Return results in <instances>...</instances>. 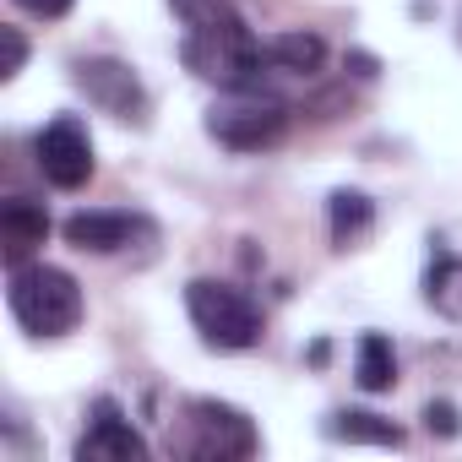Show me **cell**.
<instances>
[{
    "label": "cell",
    "instance_id": "1",
    "mask_svg": "<svg viewBox=\"0 0 462 462\" xmlns=\"http://www.w3.org/2000/svg\"><path fill=\"white\" fill-rule=\"evenodd\" d=\"M185 39L180 60L190 77L212 82L217 93H273L267 44L251 33V23L235 12V0H169Z\"/></svg>",
    "mask_w": 462,
    "mask_h": 462
},
{
    "label": "cell",
    "instance_id": "2",
    "mask_svg": "<svg viewBox=\"0 0 462 462\" xmlns=\"http://www.w3.org/2000/svg\"><path fill=\"white\" fill-rule=\"evenodd\" d=\"M169 451L190 457V462H245V457L262 451V435H256V424H251L245 408L217 402V397H190L180 408Z\"/></svg>",
    "mask_w": 462,
    "mask_h": 462
},
{
    "label": "cell",
    "instance_id": "3",
    "mask_svg": "<svg viewBox=\"0 0 462 462\" xmlns=\"http://www.w3.org/2000/svg\"><path fill=\"white\" fill-rule=\"evenodd\" d=\"M6 305L17 316L23 332L33 337H66L82 321V289L71 273L50 267V262H23L6 273Z\"/></svg>",
    "mask_w": 462,
    "mask_h": 462
},
{
    "label": "cell",
    "instance_id": "4",
    "mask_svg": "<svg viewBox=\"0 0 462 462\" xmlns=\"http://www.w3.org/2000/svg\"><path fill=\"white\" fill-rule=\"evenodd\" d=\"M185 310H190V327L201 332V343L217 348V354H240V348L262 343V310L228 283L196 278L185 289Z\"/></svg>",
    "mask_w": 462,
    "mask_h": 462
},
{
    "label": "cell",
    "instance_id": "5",
    "mask_svg": "<svg viewBox=\"0 0 462 462\" xmlns=\"http://www.w3.org/2000/svg\"><path fill=\"white\" fill-rule=\"evenodd\" d=\"M207 136L235 147V152H262L289 136V104L278 93H223L207 109Z\"/></svg>",
    "mask_w": 462,
    "mask_h": 462
},
{
    "label": "cell",
    "instance_id": "6",
    "mask_svg": "<svg viewBox=\"0 0 462 462\" xmlns=\"http://www.w3.org/2000/svg\"><path fill=\"white\" fill-rule=\"evenodd\" d=\"M71 82H77V93H88V104H98L104 115H115V120H125V125H147L152 98H147L142 77H136L125 60H109V55L77 60V66H71Z\"/></svg>",
    "mask_w": 462,
    "mask_h": 462
},
{
    "label": "cell",
    "instance_id": "7",
    "mask_svg": "<svg viewBox=\"0 0 462 462\" xmlns=\"http://www.w3.org/2000/svg\"><path fill=\"white\" fill-rule=\"evenodd\" d=\"M33 158H39V174H44L55 190H82V185L93 180V136L82 131L77 115L50 120V125L33 136Z\"/></svg>",
    "mask_w": 462,
    "mask_h": 462
},
{
    "label": "cell",
    "instance_id": "8",
    "mask_svg": "<svg viewBox=\"0 0 462 462\" xmlns=\"http://www.w3.org/2000/svg\"><path fill=\"white\" fill-rule=\"evenodd\" d=\"M60 235H66V245H77V251L120 256V251L152 245L158 228H152V217H142V212H71Z\"/></svg>",
    "mask_w": 462,
    "mask_h": 462
},
{
    "label": "cell",
    "instance_id": "9",
    "mask_svg": "<svg viewBox=\"0 0 462 462\" xmlns=\"http://www.w3.org/2000/svg\"><path fill=\"white\" fill-rule=\"evenodd\" d=\"M77 462H147V440L120 413L115 397H98L93 402V419H88V430L77 440Z\"/></svg>",
    "mask_w": 462,
    "mask_h": 462
},
{
    "label": "cell",
    "instance_id": "10",
    "mask_svg": "<svg viewBox=\"0 0 462 462\" xmlns=\"http://www.w3.org/2000/svg\"><path fill=\"white\" fill-rule=\"evenodd\" d=\"M50 240V212L28 196H6L0 201V251H6V267L33 262V251Z\"/></svg>",
    "mask_w": 462,
    "mask_h": 462
},
{
    "label": "cell",
    "instance_id": "11",
    "mask_svg": "<svg viewBox=\"0 0 462 462\" xmlns=\"http://www.w3.org/2000/svg\"><path fill=\"white\" fill-rule=\"evenodd\" d=\"M267 66L273 77H316L327 66V44L316 33H278L267 39Z\"/></svg>",
    "mask_w": 462,
    "mask_h": 462
},
{
    "label": "cell",
    "instance_id": "12",
    "mask_svg": "<svg viewBox=\"0 0 462 462\" xmlns=\"http://www.w3.org/2000/svg\"><path fill=\"white\" fill-rule=\"evenodd\" d=\"M327 435L332 440H348V446H402V430L381 413H365V408H343L327 419Z\"/></svg>",
    "mask_w": 462,
    "mask_h": 462
},
{
    "label": "cell",
    "instance_id": "13",
    "mask_svg": "<svg viewBox=\"0 0 462 462\" xmlns=\"http://www.w3.org/2000/svg\"><path fill=\"white\" fill-rule=\"evenodd\" d=\"M327 217H332V240L348 251V245H359V240L370 235L375 207H370V196H359V190H337L332 207H327Z\"/></svg>",
    "mask_w": 462,
    "mask_h": 462
},
{
    "label": "cell",
    "instance_id": "14",
    "mask_svg": "<svg viewBox=\"0 0 462 462\" xmlns=\"http://www.w3.org/2000/svg\"><path fill=\"white\" fill-rule=\"evenodd\" d=\"M424 300L446 316V321H462V256H435L430 273H424Z\"/></svg>",
    "mask_w": 462,
    "mask_h": 462
},
{
    "label": "cell",
    "instance_id": "15",
    "mask_svg": "<svg viewBox=\"0 0 462 462\" xmlns=\"http://www.w3.org/2000/svg\"><path fill=\"white\" fill-rule=\"evenodd\" d=\"M354 375H359L365 392H392V381H397V354H392V343H386L381 332H365V337H359V365H354Z\"/></svg>",
    "mask_w": 462,
    "mask_h": 462
},
{
    "label": "cell",
    "instance_id": "16",
    "mask_svg": "<svg viewBox=\"0 0 462 462\" xmlns=\"http://www.w3.org/2000/svg\"><path fill=\"white\" fill-rule=\"evenodd\" d=\"M0 82H17V71L28 66V39H23V28H0Z\"/></svg>",
    "mask_w": 462,
    "mask_h": 462
},
{
    "label": "cell",
    "instance_id": "17",
    "mask_svg": "<svg viewBox=\"0 0 462 462\" xmlns=\"http://www.w3.org/2000/svg\"><path fill=\"white\" fill-rule=\"evenodd\" d=\"M424 424H430V435H457V430H462L451 402H430V408H424Z\"/></svg>",
    "mask_w": 462,
    "mask_h": 462
},
{
    "label": "cell",
    "instance_id": "18",
    "mask_svg": "<svg viewBox=\"0 0 462 462\" xmlns=\"http://www.w3.org/2000/svg\"><path fill=\"white\" fill-rule=\"evenodd\" d=\"M17 6L28 12V17H44V23H55V17H66L77 0H17Z\"/></svg>",
    "mask_w": 462,
    "mask_h": 462
}]
</instances>
